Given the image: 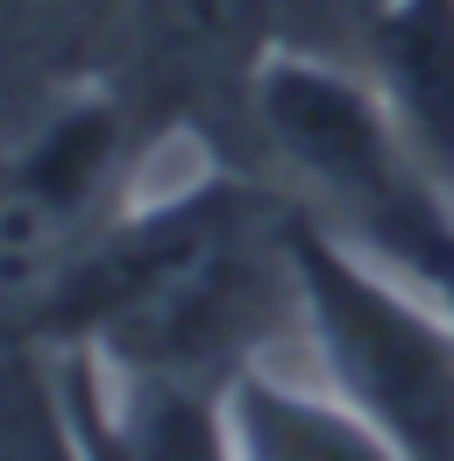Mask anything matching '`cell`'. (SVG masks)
Here are the masks:
<instances>
[{
  "label": "cell",
  "instance_id": "cell-1",
  "mask_svg": "<svg viewBox=\"0 0 454 461\" xmlns=\"http://www.w3.org/2000/svg\"><path fill=\"white\" fill-rule=\"evenodd\" d=\"M284 221L291 199L249 164H221L150 206L128 199L64 285L43 341L100 348L121 376L227 391L298 312Z\"/></svg>",
  "mask_w": 454,
  "mask_h": 461
},
{
  "label": "cell",
  "instance_id": "cell-2",
  "mask_svg": "<svg viewBox=\"0 0 454 461\" xmlns=\"http://www.w3.org/2000/svg\"><path fill=\"white\" fill-rule=\"evenodd\" d=\"M249 157L298 213L454 312V192L419 164L355 64L277 43L249 93Z\"/></svg>",
  "mask_w": 454,
  "mask_h": 461
},
{
  "label": "cell",
  "instance_id": "cell-3",
  "mask_svg": "<svg viewBox=\"0 0 454 461\" xmlns=\"http://www.w3.org/2000/svg\"><path fill=\"white\" fill-rule=\"evenodd\" d=\"M284 249L298 320L313 327L334 398L355 404L404 461H454V312L298 206L284 221Z\"/></svg>",
  "mask_w": 454,
  "mask_h": 461
},
{
  "label": "cell",
  "instance_id": "cell-4",
  "mask_svg": "<svg viewBox=\"0 0 454 461\" xmlns=\"http://www.w3.org/2000/svg\"><path fill=\"white\" fill-rule=\"evenodd\" d=\"M142 128L114 86H78L0 135V327L43 334L64 285L128 206Z\"/></svg>",
  "mask_w": 454,
  "mask_h": 461
},
{
  "label": "cell",
  "instance_id": "cell-5",
  "mask_svg": "<svg viewBox=\"0 0 454 461\" xmlns=\"http://www.w3.org/2000/svg\"><path fill=\"white\" fill-rule=\"evenodd\" d=\"M284 43V0H121L107 86L150 135H213L249 157V93Z\"/></svg>",
  "mask_w": 454,
  "mask_h": 461
},
{
  "label": "cell",
  "instance_id": "cell-6",
  "mask_svg": "<svg viewBox=\"0 0 454 461\" xmlns=\"http://www.w3.org/2000/svg\"><path fill=\"white\" fill-rule=\"evenodd\" d=\"M419 164L454 192V0H391L355 64Z\"/></svg>",
  "mask_w": 454,
  "mask_h": 461
},
{
  "label": "cell",
  "instance_id": "cell-7",
  "mask_svg": "<svg viewBox=\"0 0 454 461\" xmlns=\"http://www.w3.org/2000/svg\"><path fill=\"white\" fill-rule=\"evenodd\" d=\"M121 0H0V135L78 86H107Z\"/></svg>",
  "mask_w": 454,
  "mask_h": 461
},
{
  "label": "cell",
  "instance_id": "cell-8",
  "mask_svg": "<svg viewBox=\"0 0 454 461\" xmlns=\"http://www.w3.org/2000/svg\"><path fill=\"white\" fill-rule=\"evenodd\" d=\"M227 426L241 461H404L355 404L277 384L263 369H241L227 384Z\"/></svg>",
  "mask_w": 454,
  "mask_h": 461
},
{
  "label": "cell",
  "instance_id": "cell-9",
  "mask_svg": "<svg viewBox=\"0 0 454 461\" xmlns=\"http://www.w3.org/2000/svg\"><path fill=\"white\" fill-rule=\"evenodd\" d=\"M114 411L135 461H241L234 426H227V391L114 369Z\"/></svg>",
  "mask_w": 454,
  "mask_h": 461
},
{
  "label": "cell",
  "instance_id": "cell-10",
  "mask_svg": "<svg viewBox=\"0 0 454 461\" xmlns=\"http://www.w3.org/2000/svg\"><path fill=\"white\" fill-rule=\"evenodd\" d=\"M391 0H284V50L362 64V43Z\"/></svg>",
  "mask_w": 454,
  "mask_h": 461
}]
</instances>
